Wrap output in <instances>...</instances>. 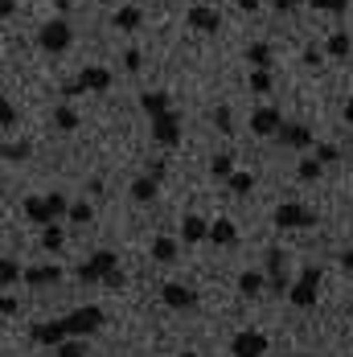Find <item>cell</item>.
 <instances>
[{
	"mask_svg": "<svg viewBox=\"0 0 353 357\" xmlns=\"http://www.w3.org/2000/svg\"><path fill=\"white\" fill-rule=\"evenodd\" d=\"M152 140L160 144V148H176V144H181V115H176V111L152 119Z\"/></svg>",
	"mask_w": 353,
	"mask_h": 357,
	"instance_id": "obj_7",
	"label": "cell"
},
{
	"mask_svg": "<svg viewBox=\"0 0 353 357\" xmlns=\"http://www.w3.org/2000/svg\"><path fill=\"white\" fill-rule=\"evenodd\" d=\"M185 25L197 29V33H218V29H222V13L210 8V4H193V8L185 13Z\"/></svg>",
	"mask_w": 353,
	"mask_h": 357,
	"instance_id": "obj_8",
	"label": "cell"
},
{
	"mask_svg": "<svg viewBox=\"0 0 353 357\" xmlns=\"http://www.w3.org/2000/svg\"><path fill=\"white\" fill-rule=\"evenodd\" d=\"M29 152H33V148H29L25 140H21V144H4V148H0V156H4V160H13V165L29 160Z\"/></svg>",
	"mask_w": 353,
	"mask_h": 357,
	"instance_id": "obj_30",
	"label": "cell"
},
{
	"mask_svg": "<svg viewBox=\"0 0 353 357\" xmlns=\"http://www.w3.org/2000/svg\"><path fill=\"white\" fill-rule=\"evenodd\" d=\"M341 115H345V123H350V128H353V99H350V103H345V111H341Z\"/></svg>",
	"mask_w": 353,
	"mask_h": 357,
	"instance_id": "obj_48",
	"label": "cell"
},
{
	"mask_svg": "<svg viewBox=\"0 0 353 357\" xmlns=\"http://www.w3.org/2000/svg\"><path fill=\"white\" fill-rule=\"evenodd\" d=\"M0 312H4L8 321H13V317L21 312V304H17V296H4V300H0Z\"/></svg>",
	"mask_w": 353,
	"mask_h": 357,
	"instance_id": "obj_40",
	"label": "cell"
},
{
	"mask_svg": "<svg viewBox=\"0 0 353 357\" xmlns=\"http://www.w3.org/2000/svg\"><path fill=\"white\" fill-rule=\"evenodd\" d=\"M267 354V337L255 333V328H243L230 337V357H263Z\"/></svg>",
	"mask_w": 353,
	"mask_h": 357,
	"instance_id": "obj_6",
	"label": "cell"
},
{
	"mask_svg": "<svg viewBox=\"0 0 353 357\" xmlns=\"http://www.w3.org/2000/svg\"><path fill=\"white\" fill-rule=\"evenodd\" d=\"M317 296H320V267H304L300 271V280L292 284V291H287V300L296 304V308H317Z\"/></svg>",
	"mask_w": 353,
	"mask_h": 357,
	"instance_id": "obj_1",
	"label": "cell"
},
{
	"mask_svg": "<svg viewBox=\"0 0 353 357\" xmlns=\"http://www.w3.org/2000/svg\"><path fill=\"white\" fill-rule=\"evenodd\" d=\"M276 226L280 230H308V226H317V214L308 206H300V202H283L276 210Z\"/></svg>",
	"mask_w": 353,
	"mask_h": 357,
	"instance_id": "obj_4",
	"label": "cell"
},
{
	"mask_svg": "<svg viewBox=\"0 0 353 357\" xmlns=\"http://www.w3.org/2000/svg\"><path fill=\"white\" fill-rule=\"evenodd\" d=\"M313 8H320V13H345L350 8V0H308Z\"/></svg>",
	"mask_w": 353,
	"mask_h": 357,
	"instance_id": "obj_36",
	"label": "cell"
},
{
	"mask_svg": "<svg viewBox=\"0 0 353 357\" xmlns=\"http://www.w3.org/2000/svg\"><path fill=\"white\" fill-rule=\"evenodd\" d=\"M280 128H283V115L276 107H255L250 111V132H255V136L267 140V136H280Z\"/></svg>",
	"mask_w": 353,
	"mask_h": 357,
	"instance_id": "obj_9",
	"label": "cell"
},
{
	"mask_svg": "<svg viewBox=\"0 0 353 357\" xmlns=\"http://www.w3.org/2000/svg\"><path fill=\"white\" fill-rule=\"evenodd\" d=\"M181 238L185 243H202V238H210V222L197 214H189L185 222H181Z\"/></svg>",
	"mask_w": 353,
	"mask_h": 357,
	"instance_id": "obj_19",
	"label": "cell"
},
{
	"mask_svg": "<svg viewBox=\"0 0 353 357\" xmlns=\"http://www.w3.org/2000/svg\"><path fill=\"white\" fill-rule=\"evenodd\" d=\"M140 21H144V13L136 8V4H123V8L111 17V25H115V29H140Z\"/></svg>",
	"mask_w": 353,
	"mask_h": 357,
	"instance_id": "obj_22",
	"label": "cell"
},
{
	"mask_svg": "<svg viewBox=\"0 0 353 357\" xmlns=\"http://www.w3.org/2000/svg\"><path fill=\"white\" fill-rule=\"evenodd\" d=\"M176 238H156V243H152V259H156V263H176Z\"/></svg>",
	"mask_w": 353,
	"mask_h": 357,
	"instance_id": "obj_27",
	"label": "cell"
},
{
	"mask_svg": "<svg viewBox=\"0 0 353 357\" xmlns=\"http://www.w3.org/2000/svg\"><path fill=\"white\" fill-rule=\"evenodd\" d=\"M271 4H276V8H280V13H292V8H300V4H304V0H271Z\"/></svg>",
	"mask_w": 353,
	"mask_h": 357,
	"instance_id": "obj_44",
	"label": "cell"
},
{
	"mask_svg": "<svg viewBox=\"0 0 353 357\" xmlns=\"http://www.w3.org/2000/svg\"><path fill=\"white\" fill-rule=\"evenodd\" d=\"M70 4H74V0H58V8H70Z\"/></svg>",
	"mask_w": 353,
	"mask_h": 357,
	"instance_id": "obj_49",
	"label": "cell"
},
{
	"mask_svg": "<svg viewBox=\"0 0 353 357\" xmlns=\"http://www.w3.org/2000/svg\"><path fill=\"white\" fill-rule=\"evenodd\" d=\"M313 140H317V136H313V128H304V123H283L280 128L283 148H296V152H300V148H313Z\"/></svg>",
	"mask_w": 353,
	"mask_h": 357,
	"instance_id": "obj_15",
	"label": "cell"
},
{
	"mask_svg": "<svg viewBox=\"0 0 353 357\" xmlns=\"http://www.w3.org/2000/svg\"><path fill=\"white\" fill-rule=\"evenodd\" d=\"M304 66H320V50H317V45H308V50H304Z\"/></svg>",
	"mask_w": 353,
	"mask_h": 357,
	"instance_id": "obj_43",
	"label": "cell"
},
{
	"mask_svg": "<svg viewBox=\"0 0 353 357\" xmlns=\"http://www.w3.org/2000/svg\"><path fill=\"white\" fill-rule=\"evenodd\" d=\"M115 267H119V259H115L111 250H95V255L78 267V280H82V284H95V280H107Z\"/></svg>",
	"mask_w": 353,
	"mask_h": 357,
	"instance_id": "obj_5",
	"label": "cell"
},
{
	"mask_svg": "<svg viewBox=\"0 0 353 357\" xmlns=\"http://www.w3.org/2000/svg\"><path fill=\"white\" fill-rule=\"evenodd\" d=\"M140 66H144V54H140V50H128V54H123V70L136 74Z\"/></svg>",
	"mask_w": 353,
	"mask_h": 357,
	"instance_id": "obj_39",
	"label": "cell"
},
{
	"mask_svg": "<svg viewBox=\"0 0 353 357\" xmlns=\"http://www.w3.org/2000/svg\"><path fill=\"white\" fill-rule=\"evenodd\" d=\"M66 328H70V337H91V333H99L103 328V308L99 304H87V308H74L70 317H62Z\"/></svg>",
	"mask_w": 353,
	"mask_h": 357,
	"instance_id": "obj_3",
	"label": "cell"
},
{
	"mask_svg": "<svg viewBox=\"0 0 353 357\" xmlns=\"http://www.w3.org/2000/svg\"><path fill=\"white\" fill-rule=\"evenodd\" d=\"M111 82H115V78H111L107 66H82V74H78V86H82V91H95V95H107Z\"/></svg>",
	"mask_w": 353,
	"mask_h": 357,
	"instance_id": "obj_12",
	"label": "cell"
},
{
	"mask_svg": "<svg viewBox=\"0 0 353 357\" xmlns=\"http://www.w3.org/2000/svg\"><path fill=\"white\" fill-rule=\"evenodd\" d=\"M350 50H353V41H350L345 29H337V33L324 41V54H329V58H337V62H341V58H350Z\"/></svg>",
	"mask_w": 353,
	"mask_h": 357,
	"instance_id": "obj_21",
	"label": "cell"
},
{
	"mask_svg": "<svg viewBox=\"0 0 353 357\" xmlns=\"http://www.w3.org/2000/svg\"><path fill=\"white\" fill-rule=\"evenodd\" d=\"M160 300L169 304V308H176V312H185V308H193L197 304V291L185 284H165L160 287Z\"/></svg>",
	"mask_w": 353,
	"mask_h": 357,
	"instance_id": "obj_13",
	"label": "cell"
},
{
	"mask_svg": "<svg viewBox=\"0 0 353 357\" xmlns=\"http://www.w3.org/2000/svg\"><path fill=\"white\" fill-rule=\"evenodd\" d=\"M91 214H95V210H91V202H74L66 218H70V222H91Z\"/></svg>",
	"mask_w": 353,
	"mask_h": 357,
	"instance_id": "obj_37",
	"label": "cell"
},
{
	"mask_svg": "<svg viewBox=\"0 0 353 357\" xmlns=\"http://www.w3.org/2000/svg\"><path fill=\"white\" fill-rule=\"evenodd\" d=\"M25 218L37 222V226H54V222H58L54 206H50V197H25Z\"/></svg>",
	"mask_w": 353,
	"mask_h": 357,
	"instance_id": "obj_16",
	"label": "cell"
},
{
	"mask_svg": "<svg viewBox=\"0 0 353 357\" xmlns=\"http://www.w3.org/2000/svg\"><path fill=\"white\" fill-rule=\"evenodd\" d=\"M33 341L58 349L62 341H70V328H66V321H41V324H33Z\"/></svg>",
	"mask_w": 353,
	"mask_h": 357,
	"instance_id": "obj_11",
	"label": "cell"
},
{
	"mask_svg": "<svg viewBox=\"0 0 353 357\" xmlns=\"http://www.w3.org/2000/svg\"><path fill=\"white\" fill-rule=\"evenodd\" d=\"M54 354H58V357H87V345H82L78 337H70V341H62Z\"/></svg>",
	"mask_w": 353,
	"mask_h": 357,
	"instance_id": "obj_31",
	"label": "cell"
},
{
	"mask_svg": "<svg viewBox=\"0 0 353 357\" xmlns=\"http://www.w3.org/2000/svg\"><path fill=\"white\" fill-rule=\"evenodd\" d=\"M156 189H160V181H156V177H136V181H132V202L148 206V202L156 197Z\"/></svg>",
	"mask_w": 353,
	"mask_h": 357,
	"instance_id": "obj_20",
	"label": "cell"
},
{
	"mask_svg": "<svg viewBox=\"0 0 353 357\" xmlns=\"http://www.w3.org/2000/svg\"><path fill=\"white\" fill-rule=\"evenodd\" d=\"M70 41H74V29L62 21V17H58V21H45L41 33H37V45H41L45 54H66Z\"/></svg>",
	"mask_w": 353,
	"mask_h": 357,
	"instance_id": "obj_2",
	"label": "cell"
},
{
	"mask_svg": "<svg viewBox=\"0 0 353 357\" xmlns=\"http://www.w3.org/2000/svg\"><path fill=\"white\" fill-rule=\"evenodd\" d=\"M54 128H58V132H74V128H78V111L66 107V103L54 107Z\"/></svg>",
	"mask_w": 353,
	"mask_h": 357,
	"instance_id": "obj_29",
	"label": "cell"
},
{
	"mask_svg": "<svg viewBox=\"0 0 353 357\" xmlns=\"http://www.w3.org/2000/svg\"><path fill=\"white\" fill-rule=\"evenodd\" d=\"M239 8H243V13H255V8H259V0H239Z\"/></svg>",
	"mask_w": 353,
	"mask_h": 357,
	"instance_id": "obj_46",
	"label": "cell"
},
{
	"mask_svg": "<svg viewBox=\"0 0 353 357\" xmlns=\"http://www.w3.org/2000/svg\"><path fill=\"white\" fill-rule=\"evenodd\" d=\"M341 267H345V271H353V250H345V255H341Z\"/></svg>",
	"mask_w": 353,
	"mask_h": 357,
	"instance_id": "obj_47",
	"label": "cell"
},
{
	"mask_svg": "<svg viewBox=\"0 0 353 357\" xmlns=\"http://www.w3.org/2000/svg\"><path fill=\"white\" fill-rule=\"evenodd\" d=\"M320 173H324V165H320V160H300V169H296V177H300V181H317Z\"/></svg>",
	"mask_w": 353,
	"mask_h": 357,
	"instance_id": "obj_32",
	"label": "cell"
},
{
	"mask_svg": "<svg viewBox=\"0 0 353 357\" xmlns=\"http://www.w3.org/2000/svg\"><path fill=\"white\" fill-rule=\"evenodd\" d=\"M103 284H107V287H119V291H123V284H128V275H123V271H119V267H115V271H111V275H107Z\"/></svg>",
	"mask_w": 353,
	"mask_h": 357,
	"instance_id": "obj_42",
	"label": "cell"
},
{
	"mask_svg": "<svg viewBox=\"0 0 353 357\" xmlns=\"http://www.w3.org/2000/svg\"><path fill=\"white\" fill-rule=\"evenodd\" d=\"M267 287H271V291H292V287H287V255H283L280 247L267 250Z\"/></svg>",
	"mask_w": 353,
	"mask_h": 357,
	"instance_id": "obj_10",
	"label": "cell"
},
{
	"mask_svg": "<svg viewBox=\"0 0 353 357\" xmlns=\"http://www.w3.org/2000/svg\"><path fill=\"white\" fill-rule=\"evenodd\" d=\"M263 287H267V280H263V275H259V271H243V275H239V296H259V291H263Z\"/></svg>",
	"mask_w": 353,
	"mask_h": 357,
	"instance_id": "obj_26",
	"label": "cell"
},
{
	"mask_svg": "<svg viewBox=\"0 0 353 357\" xmlns=\"http://www.w3.org/2000/svg\"><path fill=\"white\" fill-rule=\"evenodd\" d=\"M17 13V0H0V17H13Z\"/></svg>",
	"mask_w": 353,
	"mask_h": 357,
	"instance_id": "obj_45",
	"label": "cell"
},
{
	"mask_svg": "<svg viewBox=\"0 0 353 357\" xmlns=\"http://www.w3.org/2000/svg\"><path fill=\"white\" fill-rule=\"evenodd\" d=\"M213 128H218V132H226V136L234 132V128H230V107H218V111H213Z\"/></svg>",
	"mask_w": 353,
	"mask_h": 357,
	"instance_id": "obj_38",
	"label": "cell"
},
{
	"mask_svg": "<svg viewBox=\"0 0 353 357\" xmlns=\"http://www.w3.org/2000/svg\"><path fill=\"white\" fill-rule=\"evenodd\" d=\"M62 280V267L58 263H37V267H25V284L29 287H54Z\"/></svg>",
	"mask_w": 353,
	"mask_h": 357,
	"instance_id": "obj_14",
	"label": "cell"
},
{
	"mask_svg": "<svg viewBox=\"0 0 353 357\" xmlns=\"http://www.w3.org/2000/svg\"><path fill=\"white\" fill-rule=\"evenodd\" d=\"M140 107H144V115H148V119H156V115H169V111H173V99H169L165 91H144V95H140Z\"/></svg>",
	"mask_w": 353,
	"mask_h": 357,
	"instance_id": "obj_17",
	"label": "cell"
},
{
	"mask_svg": "<svg viewBox=\"0 0 353 357\" xmlns=\"http://www.w3.org/2000/svg\"><path fill=\"white\" fill-rule=\"evenodd\" d=\"M247 62L255 66V70H267V66H271V45H267V41L247 45Z\"/></svg>",
	"mask_w": 353,
	"mask_h": 357,
	"instance_id": "obj_24",
	"label": "cell"
},
{
	"mask_svg": "<svg viewBox=\"0 0 353 357\" xmlns=\"http://www.w3.org/2000/svg\"><path fill=\"white\" fill-rule=\"evenodd\" d=\"M300 357H313V354H300Z\"/></svg>",
	"mask_w": 353,
	"mask_h": 357,
	"instance_id": "obj_51",
	"label": "cell"
},
{
	"mask_svg": "<svg viewBox=\"0 0 353 357\" xmlns=\"http://www.w3.org/2000/svg\"><path fill=\"white\" fill-rule=\"evenodd\" d=\"M210 243H218V247H234V243H239V226H234L230 218L210 222Z\"/></svg>",
	"mask_w": 353,
	"mask_h": 357,
	"instance_id": "obj_18",
	"label": "cell"
},
{
	"mask_svg": "<svg viewBox=\"0 0 353 357\" xmlns=\"http://www.w3.org/2000/svg\"><path fill=\"white\" fill-rule=\"evenodd\" d=\"M250 91H255V95H267V91H271V74L267 70H250Z\"/></svg>",
	"mask_w": 353,
	"mask_h": 357,
	"instance_id": "obj_33",
	"label": "cell"
},
{
	"mask_svg": "<svg viewBox=\"0 0 353 357\" xmlns=\"http://www.w3.org/2000/svg\"><path fill=\"white\" fill-rule=\"evenodd\" d=\"M62 243H66V230L54 222V226H41V250H50V255H58L62 250Z\"/></svg>",
	"mask_w": 353,
	"mask_h": 357,
	"instance_id": "obj_23",
	"label": "cell"
},
{
	"mask_svg": "<svg viewBox=\"0 0 353 357\" xmlns=\"http://www.w3.org/2000/svg\"><path fill=\"white\" fill-rule=\"evenodd\" d=\"M210 173L218 181H230V177H234V152H218V156L210 160Z\"/></svg>",
	"mask_w": 353,
	"mask_h": 357,
	"instance_id": "obj_25",
	"label": "cell"
},
{
	"mask_svg": "<svg viewBox=\"0 0 353 357\" xmlns=\"http://www.w3.org/2000/svg\"><path fill=\"white\" fill-rule=\"evenodd\" d=\"M21 280H25L21 263H17V259H0V284H4V287H13V284H21Z\"/></svg>",
	"mask_w": 353,
	"mask_h": 357,
	"instance_id": "obj_28",
	"label": "cell"
},
{
	"mask_svg": "<svg viewBox=\"0 0 353 357\" xmlns=\"http://www.w3.org/2000/svg\"><path fill=\"white\" fill-rule=\"evenodd\" d=\"M337 156H341V152H337L333 144H320V148H317V160H320V165H329V160H337Z\"/></svg>",
	"mask_w": 353,
	"mask_h": 357,
	"instance_id": "obj_41",
	"label": "cell"
},
{
	"mask_svg": "<svg viewBox=\"0 0 353 357\" xmlns=\"http://www.w3.org/2000/svg\"><path fill=\"white\" fill-rule=\"evenodd\" d=\"M226 185H230V193H250V189H255V177H250V173H234Z\"/></svg>",
	"mask_w": 353,
	"mask_h": 357,
	"instance_id": "obj_34",
	"label": "cell"
},
{
	"mask_svg": "<svg viewBox=\"0 0 353 357\" xmlns=\"http://www.w3.org/2000/svg\"><path fill=\"white\" fill-rule=\"evenodd\" d=\"M176 357H197V354H189V349H185V354H176Z\"/></svg>",
	"mask_w": 353,
	"mask_h": 357,
	"instance_id": "obj_50",
	"label": "cell"
},
{
	"mask_svg": "<svg viewBox=\"0 0 353 357\" xmlns=\"http://www.w3.org/2000/svg\"><path fill=\"white\" fill-rule=\"evenodd\" d=\"M0 128H17V107L8 103V95L0 99Z\"/></svg>",
	"mask_w": 353,
	"mask_h": 357,
	"instance_id": "obj_35",
	"label": "cell"
}]
</instances>
